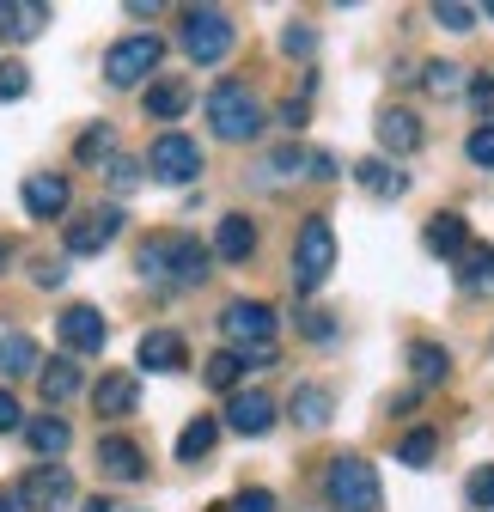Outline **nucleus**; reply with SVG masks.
Segmentation results:
<instances>
[{
	"mask_svg": "<svg viewBox=\"0 0 494 512\" xmlns=\"http://www.w3.org/2000/svg\"><path fill=\"white\" fill-rule=\"evenodd\" d=\"M208 122H214L220 141H257L263 135V98L244 80H220L208 92Z\"/></svg>",
	"mask_w": 494,
	"mask_h": 512,
	"instance_id": "obj_1",
	"label": "nucleus"
},
{
	"mask_svg": "<svg viewBox=\"0 0 494 512\" xmlns=\"http://www.w3.org/2000/svg\"><path fill=\"white\" fill-rule=\"evenodd\" d=\"M330 269H336V232H330L324 214H312V220L299 226V244H293V281H299V293H318L330 281Z\"/></svg>",
	"mask_w": 494,
	"mask_h": 512,
	"instance_id": "obj_2",
	"label": "nucleus"
},
{
	"mask_svg": "<svg viewBox=\"0 0 494 512\" xmlns=\"http://www.w3.org/2000/svg\"><path fill=\"white\" fill-rule=\"evenodd\" d=\"M330 500H336V512H379L385 506L379 470L366 458H336L330 464Z\"/></svg>",
	"mask_w": 494,
	"mask_h": 512,
	"instance_id": "obj_3",
	"label": "nucleus"
},
{
	"mask_svg": "<svg viewBox=\"0 0 494 512\" xmlns=\"http://www.w3.org/2000/svg\"><path fill=\"white\" fill-rule=\"evenodd\" d=\"M232 43H238V31H232L226 13H214V7H190V13H183V49H190V61L214 68V61L232 55Z\"/></svg>",
	"mask_w": 494,
	"mask_h": 512,
	"instance_id": "obj_4",
	"label": "nucleus"
},
{
	"mask_svg": "<svg viewBox=\"0 0 494 512\" xmlns=\"http://www.w3.org/2000/svg\"><path fill=\"white\" fill-rule=\"evenodd\" d=\"M159 61H165V43H159L153 31L122 37V43H110V55H104V80H110V86H141Z\"/></svg>",
	"mask_w": 494,
	"mask_h": 512,
	"instance_id": "obj_5",
	"label": "nucleus"
},
{
	"mask_svg": "<svg viewBox=\"0 0 494 512\" xmlns=\"http://www.w3.org/2000/svg\"><path fill=\"white\" fill-rule=\"evenodd\" d=\"M13 500L31 506V512H68V506H74V476H68V464H37V470H25V482H19Z\"/></svg>",
	"mask_w": 494,
	"mask_h": 512,
	"instance_id": "obj_6",
	"label": "nucleus"
},
{
	"mask_svg": "<svg viewBox=\"0 0 494 512\" xmlns=\"http://www.w3.org/2000/svg\"><path fill=\"white\" fill-rule=\"evenodd\" d=\"M220 330H226V342H238V348H275V311L263 305V299H232L226 305V317H220Z\"/></svg>",
	"mask_w": 494,
	"mask_h": 512,
	"instance_id": "obj_7",
	"label": "nucleus"
},
{
	"mask_svg": "<svg viewBox=\"0 0 494 512\" xmlns=\"http://www.w3.org/2000/svg\"><path fill=\"white\" fill-rule=\"evenodd\" d=\"M147 165H153L159 183H196L202 177V147L190 135H177V128H165L153 141V153H147Z\"/></svg>",
	"mask_w": 494,
	"mask_h": 512,
	"instance_id": "obj_8",
	"label": "nucleus"
},
{
	"mask_svg": "<svg viewBox=\"0 0 494 512\" xmlns=\"http://www.w3.org/2000/svg\"><path fill=\"white\" fill-rule=\"evenodd\" d=\"M19 202H25L31 220H61V214H68V202H74V189H68V177H61V171H31L19 183Z\"/></svg>",
	"mask_w": 494,
	"mask_h": 512,
	"instance_id": "obj_9",
	"label": "nucleus"
},
{
	"mask_svg": "<svg viewBox=\"0 0 494 512\" xmlns=\"http://www.w3.org/2000/svg\"><path fill=\"white\" fill-rule=\"evenodd\" d=\"M55 336H61V354H98L104 348V311L98 305H68L55 317Z\"/></svg>",
	"mask_w": 494,
	"mask_h": 512,
	"instance_id": "obj_10",
	"label": "nucleus"
},
{
	"mask_svg": "<svg viewBox=\"0 0 494 512\" xmlns=\"http://www.w3.org/2000/svg\"><path fill=\"white\" fill-rule=\"evenodd\" d=\"M165 269H171V281H177V287H196V281L208 275V244H202V238H190V232L165 238Z\"/></svg>",
	"mask_w": 494,
	"mask_h": 512,
	"instance_id": "obj_11",
	"label": "nucleus"
},
{
	"mask_svg": "<svg viewBox=\"0 0 494 512\" xmlns=\"http://www.w3.org/2000/svg\"><path fill=\"white\" fill-rule=\"evenodd\" d=\"M116 232H122V214H116V208H92L86 220L68 226V256H92V250H104Z\"/></svg>",
	"mask_w": 494,
	"mask_h": 512,
	"instance_id": "obj_12",
	"label": "nucleus"
},
{
	"mask_svg": "<svg viewBox=\"0 0 494 512\" xmlns=\"http://www.w3.org/2000/svg\"><path fill=\"white\" fill-rule=\"evenodd\" d=\"M226 427H232V433H269V427H275V403H269L263 391H232Z\"/></svg>",
	"mask_w": 494,
	"mask_h": 512,
	"instance_id": "obj_13",
	"label": "nucleus"
},
{
	"mask_svg": "<svg viewBox=\"0 0 494 512\" xmlns=\"http://www.w3.org/2000/svg\"><path fill=\"white\" fill-rule=\"evenodd\" d=\"M98 470L110 482H141L147 458H141V445H129V439H98Z\"/></svg>",
	"mask_w": 494,
	"mask_h": 512,
	"instance_id": "obj_14",
	"label": "nucleus"
},
{
	"mask_svg": "<svg viewBox=\"0 0 494 512\" xmlns=\"http://www.w3.org/2000/svg\"><path fill=\"white\" fill-rule=\"evenodd\" d=\"M354 177H360V189H366V196H379V202H397V196H409V171H397L391 159H360V165H354Z\"/></svg>",
	"mask_w": 494,
	"mask_h": 512,
	"instance_id": "obj_15",
	"label": "nucleus"
},
{
	"mask_svg": "<svg viewBox=\"0 0 494 512\" xmlns=\"http://www.w3.org/2000/svg\"><path fill=\"white\" fill-rule=\"evenodd\" d=\"M183 354H190V348H183V336H177V330H147V336H141V348H135V360H141L147 372H177V366H183Z\"/></svg>",
	"mask_w": 494,
	"mask_h": 512,
	"instance_id": "obj_16",
	"label": "nucleus"
},
{
	"mask_svg": "<svg viewBox=\"0 0 494 512\" xmlns=\"http://www.w3.org/2000/svg\"><path fill=\"white\" fill-rule=\"evenodd\" d=\"M251 250H257V226L244 220V214H226L214 226V256H220V263H244Z\"/></svg>",
	"mask_w": 494,
	"mask_h": 512,
	"instance_id": "obj_17",
	"label": "nucleus"
},
{
	"mask_svg": "<svg viewBox=\"0 0 494 512\" xmlns=\"http://www.w3.org/2000/svg\"><path fill=\"white\" fill-rule=\"evenodd\" d=\"M421 244L434 250V256H452V263H458V256L470 250V226L458 214H434V220H427V232H421Z\"/></svg>",
	"mask_w": 494,
	"mask_h": 512,
	"instance_id": "obj_18",
	"label": "nucleus"
},
{
	"mask_svg": "<svg viewBox=\"0 0 494 512\" xmlns=\"http://www.w3.org/2000/svg\"><path fill=\"white\" fill-rule=\"evenodd\" d=\"M379 147H385V153H415V147H421L415 110H379Z\"/></svg>",
	"mask_w": 494,
	"mask_h": 512,
	"instance_id": "obj_19",
	"label": "nucleus"
},
{
	"mask_svg": "<svg viewBox=\"0 0 494 512\" xmlns=\"http://www.w3.org/2000/svg\"><path fill=\"white\" fill-rule=\"evenodd\" d=\"M37 384H43V403H74V397H80V366H74L68 354H61V360H43Z\"/></svg>",
	"mask_w": 494,
	"mask_h": 512,
	"instance_id": "obj_20",
	"label": "nucleus"
},
{
	"mask_svg": "<svg viewBox=\"0 0 494 512\" xmlns=\"http://www.w3.org/2000/svg\"><path fill=\"white\" fill-rule=\"evenodd\" d=\"M92 403H98V415H129V409L141 403V384H135L129 372H110V378H98Z\"/></svg>",
	"mask_w": 494,
	"mask_h": 512,
	"instance_id": "obj_21",
	"label": "nucleus"
},
{
	"mask_svg": "<svg viewBox=\"0 0 494 512\" xmlns=\"http://www.w3.org/2000/svg\"><path fill=\"white\" fill-rule=\"evenodd\" d=\"M0 372H7V378L43 372V354H37V342H31L25 330H7V336H0Z\"/></svg>",
	"mask_w": 494,
	"mask_h": 512,
	"instance_id": "obj_22",
	"label": "nucleus"
},
{
	"mask_svg": "<svg viewBox=\"0 0 494 512\" xmlns=\"http://www.w3.org/2000/svg\"><path fill=\"white\" fill-rule=\"evenodd\" d=\"M458 287H464V293H482V299L494 293V250H488V244H476V250L458 256Z\"/></svg>",
	"mask_w": 494,
	"mask_h": 512,
	"instance_id": "obj_23",
	"label": "nucleus"
},
{
	"mask_svg": "<svg viewBox=\"0 0 494 512\" xmlns=\"http://www.w3.org/2000/svg\"><path fill=\"white\" fill-rule=\"evenodd\" d=\"M68 421H61V415H37V421H25V445H31V452L37 458H55V452H68Z\"/></svg>",
	"mask_w": 494,
	"mask_h": 512,
	"instance_id": "obj_24",
	"label": "nucleus"
},
{
	"mask_svg": "<svg viewBox=\"0 0 494 512\" xmlns=\"http://www.w3.org/2000/svg\"><path fill=\"white\" fill-rule=\"evenodd\" d=\"M214 439H220V421H214V415H196L190 427L177 433V458H183V464H196V458H208V452H214Z\"/></svg>",
	"mask_w": 494,
	"mask_h": 512,
	"instance_id": "obj_25",
	"label": "nucleus"
},
{
	"mask_svg": "<svg viewBox=\"0 0 494 512\" xmlns=\"http://www.w3.org/2000/svg\"><path fill=\"white\" fill-rule=\"evenodd\" d=\"M183 110H190V86H183V80H159V86H147V116L177 122Z\"/></svg>",
	"mask_w": 494,
	"mask_h": 512,
	"instance_id": "obj_26",
	"label": "nucleus"
},
{
	"mask_svg": "<svg viewBox=\"0 0 494 512\" xmlns=\"http://www.w3.org/2000/svg\"><path fill=\"white\" fill-rule=\"evenodd\" d=\"M409 366H415L421 384H446V372H452V360H446L440 342H415V348H409Z\"/></svg>",
	"mask_w": 494,
	"mask_h": 512,
	"instance_id": "obj_27",
	"label": "nucleus"
},
{
	"mask_svg": "<svg viewBox=\"0 0 494 512\" xmlns=\"http://www.w3.org/2000/svg\"><path fill=\"white\" fill-rule=\"evenodd\" d=\"M293 421H299V427H324V421H330V391H318V384H299V391H293Z\"/></svg>",
	"mask_w": 494,
	"mask_h": 512,
	"instance_id": "obj_28",
	"label": "nucleus"
},
{
	"mask_svg": "<svg viewBox=\"0 0 494 512\" xmlns=\"http://www.w3.org/2000/svg\"><path fill=\"white\" fill-rule=\"evenodd\" d=\"M434 452H440L434 427H415V433H403V439H397V458H403L409 470H427V464H434Z\"/></svg>",
	"mask_w": 494,
	"mask_h": 512,
	"instance_id": "obj_29",
	"label": "nucleus"
},
{
	"mask_svg": "<svg viewBox=\"0 0 494 512\" xmlns=\"http://www.w3.org/2000/svg\"><path fill=\"white\" fill-rule=\"evenodd\" d=\"M244 372H251V366H244V354H214L202 378H208V391H238Z\"/></svg>",
	"mask_w": 494,
	"mask_h": 512,
	"instance_id": "obj_30",
	"label": "nucleus"
},
{
	"mask_svg": "<svg viewBox=\"0 0 494 512\" xmlns=\"http://www.w3.org/2000/svg\"><path fill=\"white\" fill-rule=\"evenodd\" d=\"M0 19H7V25H0L7 37H37L43 19H49V7H37V0H31V7H0Z\"/></svg>",
	"mask_w": 494,
	"mask_h": 512,
	"instance_id": "obj_31",
	"label": "nucleus"
},
{
	"mask_svg": "<svg viewBox=\"0 0 494 512\" xmlns=\"http://www.w3.org/2000/svg\"><path fill=\"white\" fill-rule=\"evenodd\" d=\"M464 153H470L482 171H494V122H482V128H476V135L464 141Z\"/></svg>",
	"mask_w": 494,
	"mask_h": 512,
	"instance_id": "obj_32",
	"label": "nucleus"
},
{
	"mask_svg": "<svg viewBox=\"0 0 494 512\" xmlns=\"http://www.w3.org/2000/svg\"><path fill=\"white\" fill-rule=\"evenodd\" d=\"M427 86H434V92H440V98H452V92H458V86H464V74H458V68H452V61H427Z\"/></svg>",
	"mask_w": 494,
	"mask_h": 512,
	"instance_id": "obj_33",
	"label": "nucleus"
},
{
	"mask_svg": "<svg viewBox=\"0 0 494 512\" xmlns=\"http://www.w3.org/2000/svg\"><path fill=\"white\" fill-rule=\"evenodd\" d=\"M31 92V74L19 68V61H7V68H0V104H13V98H25Z\"/></svg>",
	"mask_w": 494,
	"mask_h": 512,
	"instance_id": "obj_34",
	"label": "nucleus"
},
{
	"mask_svg": "<svg viewBox=\"0 0 494 512\" xmlns=\"http://www.w3.org/2000/svg\"><path fill=\"white\" fill-rule=\"evenodd\" d=\"M305 171V153L299 147H275L269 153V177H299Z\"/></svg>",
	"mask_w": 494,
	"mask_h": 512,
	"instance_id": "obj_35",
	"label": "nucleus"
},
{
	"mask_svg": "<svg viewBox=\"0 0 494 512\" xmlns=\"http://www.w3.org/2000/svg\"><path fill=\"white\" fill-rule=\"evenodd\" d=\"M464 494H470V506H488V512H494V464H482Z\"/></svg>",
	"mask_w": 494,
	"mask_h": 512,
	"instance_id": "obj_36",
	"label": "nucleus"
},
{
	"mask_svg": "<svg viewBox=\"0 0 494 512\" xmlns=\"http://www.w3.org/2000/svg\"><path fill=\"white\" fill-rule=\"evenodd\" d=\"M434 19H440L446 31H470V25H476V7H452V0H440Z\"/></svg>",
	"mask_w": 494,
	"mask_h": 512,
	"instance_id": "obj_37",
	"label": "nucleus"
},
{
	"mask_svg": "<svg viewBox=\"0 0 494 512\" xmlns=\"http://www.w3.org/2000/svg\"><path fill=\"white\" fill-rule=\"evenodd\" d=\"M281 49H287V55H312V49H318V31H312V25H287Z\"/></svg>",
	"mask_w": 494,
	"mask_h": 512,
	"instance_id": "obj_38",
	"label": "nucleus"
},
{
	"mask_svg": "<svg viewBox=\"0 0 494 512\" xmlns=\"http://www.w3.org/2000/svg\"><path fill=\"white\" fill-rule=\"evenodd\" d=\"M104 177H110L116 189H135V183H141V165H135V159H110V165H104Z\"/></svg>",
	"mask_w": 494,
	"mask_h": 512,
	"instance_id": "obj_39",
	"label": "nucleus"
},
{
	"mask_svg": "<svg viewBox=\"0 0 494 512\" xmlns=\"http://www.w3.org/2000/svg\"><path fill=\"white\" fill-rule=\"evenodd\" d=\"M232 512H275V494H269V488H244V494L232 500Z\"/></svg>",
	"mask_w": 494,
	"mask_h": 512,
	"instance_id": "obj_40",
	"label": "nucleus"
},
{
	"mask_svg": "<svg viewBox=\"0 0 494 512\" xmlns=\"http://www.w3.org/2000/svg\"><path fill=\"white\" fill-rule=\"evenodd\" d=\"M299 330H305V336H312V342H330V336H336V324H330V317H324V311H305V324H299Z\"/></svg>",
	"mask_w": 494,
	"mask_h": 512,
	"instance_id": "obj_41",
	"label": "nucleus"
},
{
	"mask_svg": "<svg viewBox=\"0 0 494 512\" xmlns=\"http://www.w3.org/2000/svg\"><path fill=\"white\" fill-rule=\"evenodd\" d=\"M110 147V128H86V141H80V159H98Z\"/></svg>",
	"mask_w": 494,
	"mask_h": 512,
	"instance_id": "obj_42",
	"label": "nucleus"
},
{
	"mask_svg": "<svg viewBox=\"0 0 494 512\" xmlns=\"http://www.w3.org/2000/svg\"><path fill=\"white\" fill-rule=\"evenodd\" d=\"M13 427H19V397L0 391V433H13Z\"/></svg>",
	"mask_w": 494,
	"mask_h": 512,
	"instance_id": "obj_43",
	"label": "nucleus"
},
{
	"mask_svg": "<svg viewBox=\"0 0 494 512\" xmlns=\"http://www.w3.org/2000/svg\"><path fill=\"white\" fill-rule=\"evenodd\" d=\"M305 177H336V159L330 153H305Z\"/></svg>",
	"mask_w": 494,
	"mask_h": 512,
	"instance_id": "obj_44",
	"label": "nucleus"
},
{
	"mask_svg": "<svg viewBox=\"0 0 494 512\" xmlns=\"http://www.w3.org/2000/svg\"><path fill=\"white\" fill-rule=\"evenodd\" d=\"M86 512H135V506H110V500H86Z\"/></svg>",
	"mask_w": 494,
	"mask_h": 512,
	"instance_id": "obj_45",
	"label": "nucleus"
},
{
	"mask_svg": "<svg viewBox=\"0 0 494 512\" xmlns=\"http://www.w3.org/2000/svg\"><path fill=\"white\" fill-rule=\"evenodd\" d=\"M0 512H19V500H13V494H0Z\"/></svg>",
	"mask_w": 494,
	"mask_h": 512,
	"instance_id": "obj_46",
	"label": "nucleus"
},
{
	"mask_svg": "<svg viewBox=\"0 0 494 512\" xmlns=\"http://www.w3.org/2000/svg\"><path fill=\"white\" fill-rule=\"evenodd\" d=\"M0 269H7V238H0Z\"/></svg>",
	"mask_w": 494,
	"mask_h": 512,
	"instance_id": "obj_47",
	"label": "nucleus"
},
{
	"mask_svg": "<svg viewBox=\"0 0 494 512\" xmlns=\"http://www.w3.org/2000/svg\"><path fill=\"white\" fill-rule=\"evenodd\" d=\"M488 19H494V0H488Z\"/></svg>",
	"mask_w": 494,
	"mask_h": 512,
	"instance_id": "obj_48",
	"label": "nucleus"
}]
</instances>
